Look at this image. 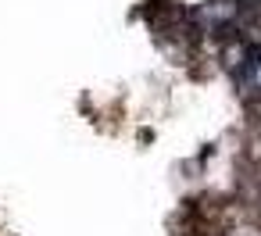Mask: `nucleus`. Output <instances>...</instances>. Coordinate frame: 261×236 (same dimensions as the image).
Instances as JSON below:
<instances>
[{
	"label": "nucleus",
	"mask_w": 261,
	"mask_h": 236,
	"mask_svg": "<svg viewBox=\"0 0 261 236\" xmlns=\"http://www.w3.org/2000/svg\"><path fill=\"white\" fill-rule=\"evenodd\" d=\"M250 79H254V86L261 90V54H254V61H250Z\"/></svg>",
	"instance_id": "f257e3e1"
}]
</instances>
